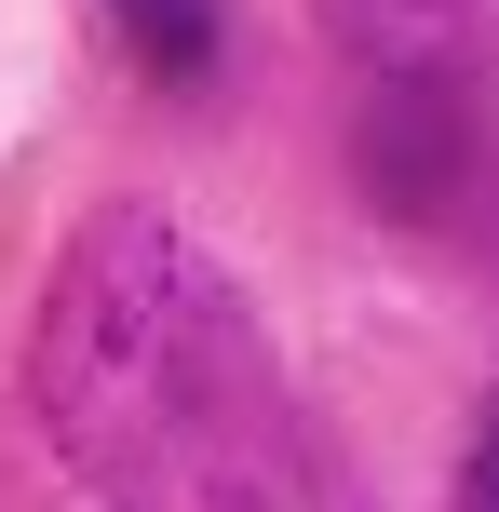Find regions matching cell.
Here are the masks:
<instances>
[{
  "label": "cell",
  "mask_w": 499,
  "mask_h": 512,
  "mask_svg": "<svg viewBox=\"0 0 499 512\" xmlns=\"http://www.w3.org/2000/svg\"><path fill=\"white\" fill-rule=\"evenodd\" d=\"M41 432L108 512H311L324 445L270 351L257 297L216 270L162 203L81 216L41 297Z\"/></svg>",
  "instance_id": "obj_1"
},
{
  "label": "cell",
  "mask_w": 499,
  "mask_h": 512,
  "mask_svg": "<svg viewBox=\"0 0 499 512\" xmlns=\"http://www.w3.org/2000/svg\"><path fill=\"white\" fill-rule=\"evenodd\" d=\"M365 189H378L392 230H459L486 203V108H473V81H378Z\"/></svg>",
  "instance_id": "obj_2"
},
{
  "label": "cell",
  "mask_w": 499,
  "mask_h": 512,
  "mask_svg": "<svg viewBox=\"0 0 499 512\" xmlns=\"http://www.w3.org/2000/svg\"><path fill=\"white\" fill-rule=\"evenodd\" d=\"M324 14L378 81H459L486 41V0H324Z\"/></svg>",
  "instance_id": "obj_3"
},
{
  "label": "cell",
  "mask_w": 499,
  "mask_h": 512,
  "mask_svg": "<svg viewBox=\"0 0 499 512\" xmlns=\"http://www.w3.org/2000/svg\"><path fill=\"white\" fill-rule=\"evenodd\" d=\"M95 14L135 54V81H162V95H203L230 68V0H95Z\"/></svg>",
  "instance_id": "obj_4"
},
{
  "label": "cell",
  "mask_w": 499,
  "mask_h": 512,
  "mask_svg": "<svg viewBox=\"0 0 499 512\" xmlns=\"http://www.w3.org/2000/svg\"><path fill=\"white\" fill-rule=\"evenodd\" d=\"M459 499L499 512V405H486V432H473V459H459Z\"/></svg>",
  "instance_id": "obj_5"
}]
</instances>
